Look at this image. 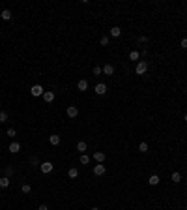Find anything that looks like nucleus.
<instances>
[{
  "mask_svg": "<svg viewBox=\"0 0 187 210\" xmlns=\"http://www.w3.org/2000/svg\"><path fill=\"white\" fill-rule=\"evenodd\" d=\"M146 71H148V62H144V60H139L137 66H135V73H137V75H144Z\"/></svg>",
  "mask_w": 187,
  "mask_h": 210,
  "instance_id": "1",
  "label": "nucleus"
},
{
  "mask_svg": "<svg viewBox=\"0 0 187 210\" xmlns=\"http://www.w3.org/2000/svg\"><path fill=\"white\" fill-rule=\"evenodd\" d=\"M39 169H41V173H45V175H49V173L54 169V165H53L50 161H43L41 165H39Z\"/></svg>",
  "mask_w": 187,
  "mask_h": 210,
  "instance_id": "2",
  "label": "nucleus"
},
{
  "mask_svg": "<svg viewBox=\"0 0 187 210\" xmlns=\"http://www.w3.org/2000/svg\"><path fill=\"white\" fill-rule=\"evenodd\" d=\"M43 86L41 85H34L32 86V88H30V94H32V96H43Z\"/></svg>",
  "mask_w": 187,
  "mask_h": 210,
  "instance_id": "3",
  "label": "nucleus"
},
{
  "mask_svg": "<svg viewBox=\"0 0 187 210\" xmlns=\"http://www.w3.org/2000/svg\"><path fill=\"white\" fill-rule=\"evenodd\" d=\"M68 116H69V118H77V116H79V107L69 105L68 107Z\"/></svg>",
  "mask_w": 187,
  "mask_h": 210,
  "instance_id": "4",
  "label": "nucleus"
},
{
  "mask_svg": "<svg viewBox=\"0 0 187 210\" xmlns=\"http://www.w3.org/2000/svg\"><path fill=\"white\" fill-rule=\"evenodd\" d=\"M95 94H99V96H103V94H107V85L105 83H99V85H95Z\"/></svg>",
  "mask_w": 187,
  "mask_h": 210,
  "instance_id": "5",
  "label": "nucleus"
},
{
  "mask_svg": "<svg viewBox=\"0 0 187 210\" xmlns=\"http://www.w3.org/2000/svg\"><path fill=\"white\" fill-rule=\"evenodd\" d=\"M94 175H95V176H103V175H105V165H101V163L94 165Z\"/></svg>",
  "mask_w": 187,
  "mask_h": 210,
  "instance_id": "6",
  "label": "nucleus"
},
{
  "mask_svg": "<svg viewBox=\"0 0 187 210\" xmlns=\"http://www.w3.org/2000/svg\"><path fill=\"white\" fill-rule=\"evenodd\" d=\"M77 88H79L80 92H86V90H88V81H86V79H80L79 83H77Z\"/></svg>",
  "mask_w": 187,
  "mask_h": 210,
  "instance_id": "7",
  "label": "nucleus"
},
{
  "mask_svg": "<svg viewBox=\"0 0 187 210\" xmlns=\"http://www.w3.org/2000/svg\"><path fill=\"white\" fill-rule=\"evenodd\" d=\"M19 150H21V145H19L17 141H13L11 145H9V152H11V154H17Z\"/></svg>",
  "mask_w": 187,
  "mask_h": 210,
  "instance_id": "8",
  "label": "nucleus"
},
{
  "mask_svg": "<svg viewBox=\"0 0 187 210\" xmlns=\"http://www.w3.org/2000/svg\"><path fill=\"white\" fill-rule=\"evenodd\" d=\"M43 100L47 101V103H50V101H54V92H43Z\"/></svg>",
  "mask_w": 187,
  "mask_h": 210,
  "instance_id": "9",
  "label": "nucleus"
},
{
  "mask_svg": "<svg viewBox=\"0 0 187 210\" xmlns=\"http://www.w3.org/2000/svg\"><path fill=\"white\" fill-rule=\"evenodd\" d=\"M94 160L97 163H103L105 161V152H94Z\"/></svg>",
  "mask_w": 187,
  "mask_h": 210,
  "instance_id": "10",
  "label": "nucleus"
},
{
  "mask_svg": "<svg viewBox=\"0 0 187 210\" xmlns=\"http://www.w3.org/2000/svg\"><path fill=\"white\" fill-rule=\"evenodd\" d=\"M159 182H161V178H159L157 175H151V176L148 178V184H150V186H157Z\"/></svg>",
  "mask_w": 187,
  "mask_h": 210,
  "instance_id": "11",
  "label": "nucleus"
},
{
  "mask_svg": "<svg viewBox=\"0 0 187 210\" xmlns=\"http://www.w3.org/2000/svg\"><path fill=\"white\" fill-rule=\"evenodd\" d=\"M120 34H122V28H120V27H112V28H110V36H112V38H120Z\"/></svg>",
  "mask_w": 187,
  "mask_h": 210,
  "instance_id": "12",
  "label": "nucleus"
},
{
  "mask_svg": "<svg viewBox=\"0 0 187 210\" xmlns=\"http://www.w3.org/2000/svg\"><path fill=\"white\" fill-rule=\"evenodd\" d=\"M103 73H105V75H112V73H114V66L105 64V66H103Z\"/></svg>",
  "mask_w": 187,
  "mask_h": 210,
  "instance_id": "13",
  "label": "nucleus"
},
{
  "mask_svg": "<svg viewBox=\"0 0 187 210\" xmlns=\"http://www.w3.org/2000/svg\"><path fill=\"white\" fill-rule=\"evenodd\" d=\"M86 148H88V145H86L84 141H79V143H77V150L80 152V154H84V150H86Z\"/></svg>",
  "mask_w": 187,
  "mask_h": 210,
  "instance_id": "14",
  "label": "nucleus"
},
{
  "mask_svg": "<svg viewBox=\"0 0 187 210\" xmlns=\"http://www.w3.org/2000/svg\"><path fill=\"white\" fill-rule=\"evenodd\" d=\"M49 143L53 146H56L58 143H60V135H49Z\"/></svg>",
  "mask_w": 187,
  "mask_h": 210,
  "instance_id": "15",
  "label": "nucleus"
},
{
  "mask_svg": "<svg viewBox=\"0 0 187 210\" xmlns=\"http://www.w3.org/2000/svg\"><path fill=\"white\" fill-rule=\"evenodd\" d=\"M0 17H2L4 21H9V19H11V11H9V9H2V13H0Z\"/></svg>",
  "mask_w": 187,
  "mask_h": 210,
  "instance_id": "16",
  "label": "nucleus"
},
{
  "mask_svg": "<svg viewBox=\"0 0 187 210\" xmlns=\"http://www.w3.org/2000/svg\"><path fill=\"white\" fill-rule=\"evenodd\" d=\"M68 175H69V178H77V176H79V169H77V167H71V169L68 171Z\"/></svg>",
  "mask_w": 187,
  "mask_h": 210,
  "instance_id": "17",
  "label": "nucleus"
},
{
  "mask_svg": "<svg viewBox=\"0 0 187 210\" xmlns=\"http://www.w3.org/2000/svg\"><path fill=\"white\" fill-rule=\"evenodd\" d=\"M139 58H140L139 51H131V53H129V60H137V62H139Z\"/></svg>",
  "mask_w": 187,
  "mask_h": 210,
  "instance_id": "18",
  "label": "nucleus"
},
{
  "mask_svg": "<svg viewBox=\"0 0 187 210\" xmlns=\"http://www.w3.org/2000/svg\"><path fill=\"white\" fill-rule=\"evenodd\" d=\"M170 178H172V182H174V184L181 182V175H180V173H172V176H170Z\"/></svg>",
  "mask_w": 187,
  "mask_h": 210,
  "instance_id": "19",
  "label": "nucleus"
},
{
  "mask_svg": "<svg viewBox=\"0 0 187 210\" xmlns=\"http://www.w3.org/2000/svg\"><path fill=\"white\" fill-rule=\"evenodd\" d=\"M8 186H9V178L8 176L0 178V188H8Z\"/></svg>",
  "mask_w": 187,
  "mask_h": 210,
  "instance_id": "20",
  "label": "nucleus"
},
{
  "mask_svg": "<svg viewBox=\"0 0 187 210\" xmlns=\"http://www.w3.org/2000/svg\"><path fill=\"white\" fill-rule=\"evenodd\" d=\"M4 122H8V113L0 111V124H4Z\"/></svg>",
  "mask_w": 187,
  "mask_h": 210,
  "instance_id": "21",
  "label": "nucleus"
},
{
  "mask_svg": "<svg viewBox=\"0 0 187 210\" xmlns=\"http://www.w3.org/2000/svg\"><path fill=\"white\" fill-rule=\"evenodd\" d=\"M139 150L142 152V154H144V152H148V143H140V145H139Z\"/></svg>",
  "mask_w": 187,
  "mask_h": 210,
  "instance_id": "22",
  "label": "nucleus"
},
{
  "mask_svg": "<svg viewBox=\"0 0 187 210\" xmlns=\"http://www.w3.org/2000/svg\"><path fill=\"white\" fill-rule=\"evenodd\" d=\"M80 163H82V165H88V163H90V158H88L86 154H82V156H80Z\"/></svg>",
  "mask_w": 187,
  "mask_h": 210,
  "instance_id": "23",
  "label": "nucleus"
},
{
  "mask_svg": "<svg viewBox=\"0 0 187 210\" xmlns=\"http://www.w3.org/2000/svg\"><path fill=\"white\" fill-rule=\"evenodd\" d=\"M21 191H23V193H30V191H32V188H30V184H23Z\"/></svg>",
  "mask_w": 187,
  "mask_h": 210,
  "instance_id": "24",
  "label": "nucleus"
},
{
  "mask_svg": "<svg viewBox=\"0 0 187 210\" xmlns=\"http://www.w3.org/2000/svg\"><path fill=\"white\" fill-rule=\"evenodd\" d=\"M30 163H32V165H41V163H39V158H38V156H32V158H30Z\"/></svg>",
  "mask_w": 187,
  "mask_h": 210,
  "instance_id": "25",
  "label": "nucleus"
},
{
  "mask_svg": "<svg viewBox=\"0 0 187 210\" xmlns=\"http://www.w3.org/2000/svg\"><path fill=\"white\" fill-rule=\"evenodd\" d=\"M6 135H8V137H11V139H13V137H15V135H17V131H15V130H13V128H9V130L6 131Z\"/></svg>",
  "mask_w": 187,
  "mask_h": 210,
  "instance_id": "26",
  "label": "nucleus"
},
{
  "mask_svg": "<svg viewBox=\"0 0 187 210\" xmlns=\"http://www.w3.org/2000/svg\"><path fill=\"white\" fill-rule=\"evenodd\" d=\"M103 73V68H99V66H95L94 68V75H101Z\"/></svg>",
  "mask_w": 187,
  "mask_h": 210,
  "instance_id": "27",
  "label": "nucleus"
},
{
  "mask_svg": "<svg viewBox=\"0 0 187 210\" xmlns=\"http://www.w3.org/2000/svg\"><path fill=\"white\" fill-rule=\"evenodd\" d=\"M101 45H103V47H105V45H109V38H107V36L101 38Z\"/></svg>",
  "mask_w": 187,
  "mask_h": 210,
  "instance_id": "28",
  "label": "nucleus"
},
{
  "mask_svg": "<svg viewBox=\"0 0 187 210\" xmlns=\"http://www.w3.org/2000/svg\"><path fill=\"white\" fill-rule=\"evenodd\" d=\"M6 175H8V176L13 175V167H6Z\"/></svg>",
  "mask_w": 187,
  "mask_h": 210,
  "instance_id": "29",
  "label": "nucleus"
},
{
  "mask_svg": "<svg viewBox=\"0 0 187 210\" xmlns=\"http://www.w3.org/2000/svg\"><path fill=\"white\" fill-rule=\"evenodd\" d=\"M180 45H181L183 49H187V38H183V39H181V43H180Z\"/></svg>",
  "mask_w": 187,
  "mask_h": 210,
  "instance_id": "30",
  "label": "nucleus"
},
{
  "mask_svg": "<svg viewBox=\"0 0 187 210\" xmlns=\"http://www.w3.org/2000/svg\"><path fill=\"white\" fill-rule=\"evenodd\" d=\"M139 42H140V43H146V42H148V38H146V36H140Z\"/></svg>",
  "mask_w": 187,
  "mask_h": 210,
  "instance_id": "31",
  "label": "nucleus"
},
{
  "mask_svg": "<svg viewBox=\"0 0 187 210\" xmlns=\"http://www.w3.org/2000/svg\"><path fill=\"white\" fill-rule=\"evenodd\" d=\"M38 210H49V206H47V204H39Z\"/></svg>",
  "mask_w": 187,
  "mask_h": 210,
  "instance_id": "32",
  "label": "nucleus"
},
{
  "mask_svg": "<svg viewBox=\"0 0 187 210\" xmlns=\"http://www.w3.org/2000/svg\"><path fill=\"white\" fill-rule=\"evenodd\" d=\"M90 210H99V208H97V206H94V208H90Z\"/></svg>",
  "mask_w": 187,
  "mask_h": 210,
  "instance_id": "33",
  "label": "nucleus"
},
{
  "mask_svg": "<svg viewBox=\"0 0 187 210\" xmlns=\"http://www.w3.org/2000/svg\"><path fill=\"white\" fill-rule=\"evenodd\" d=\"M183 120H185V122H187V115H185V116H183Z\"/></svg>",
  "mask_w": 187,
  "mask_h": 210,
  "instance_id": "34",
  "label": "nucleus"
}]
</instances>
